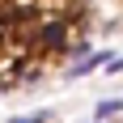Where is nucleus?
Wrapping results in <instances>:
<instances>
[{"mask_svg": "<svg viewBox=\"0 0 123 123\" xmlns=\"http://www.w3.org/2000/svg\"><path fill=\"white\" fill-rule=\"evenodd\" d=\"M123 68V55H111V60H106V72H119Z\"/></svg>", "mask_w": 123, "mask_h": 123, "instance_id": "20e7f679", "label": "nucleus"}, {"mask_svg": "<svg viewBox=\"0 0 123 123\" xmlns=\"http://www.w3.org/2000/svg\"><path fill=\"white\" fill-rule=\"evenodd\" d=\"M34 43L43 51H68L72 47V43H68V21H64V17H51V21H43L34 30Z\"/></svg>", "mask_w": 123, "mask_h": 123, "instance_id": "f257e3e1", "label": "nucleus"}, {"mask_svg": "<svg viewBox=\"0 0 123 123\" xmlns=\"http://www.w3.org/2000/svg\"><path fill=\"white\" fill-rule=\"evenodd\" d=\"M119 111H123V102H119V98H102L98 106H93V119H98V123H111Z\"/></svg>", "mask_w": 123, "mask_h": 123, "instance_id": "7ed1b4c3", "label": "nucleus"}, {"mask_svg": "<svg viewBox=\"0 0 123 123\" xmlns=\"http://www.w3.org/2000/svg\"><path fill=\"white\" fill-rule=\"evenodd\" d=\"M106 60H111V55H102V51H93V55H85V60H76L68 76H89L93 68H98V64H106Z\"/></svg>", "mask_w": 123, "mask_h": 123, "instance_id": "f03ea898", "label": "nucleus"}, {"mask_svg": "<svg viewBox=\"0 0 123 123\" xmlns=\"http://www.w3.org/2000/svg\"><path fill=\"white\" fill-rule=\"evenodd\" d=\"M9 123H47V115H30V119H9Z\"/></svg>", "mask_w": 123, "mask_h": 123, "instance_id": "39448f33", "label": "nucleus"}]
</instances>
